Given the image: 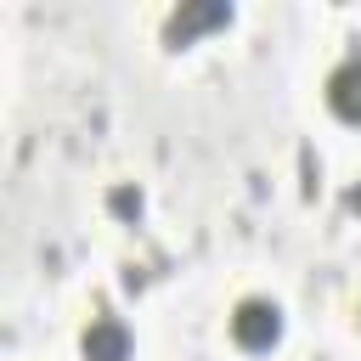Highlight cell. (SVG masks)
Returning a JSON list of instances; mask_svg holds the SVG:
<instances>
[{"label":"cell","instance_id":"277c9868","mask_svg":"<svg viewBox=\"0 0 361 361\" xmlns=\"http://www.w3.org/2000/svg\"><path fill=\"white\" fill-rule=\"evenodd\" d=\"M327 107H333L338 118L361 124V56H350V62H338V68L327 73Z\"/></svg>","mask_w":361,"mask_h":361},{"label":"cell","instance_id":"7a4b0ae2","mask_svg":"<svg viewBox=\"0 0 361 361\" xmlns=\"http://www.w3.org/2000/svg\"><path fill=\"white\" fill-rule=\"evenodd\" d=\"M231 23V6H220V0H192V6H180L175 17H169V45H192L203 28H226Z\"/></svg>","mask_w":361,"mask_h":361},{"label":"cell","instance_id":"3957f363","mask_svg":"<svg viewBox=\"0 0 361 361\" xmlns=\"http://www.w3.org/2000/svg\"><path fill=\"white\" fill-rule=\"evenodd\" d=\"M79 350H85V361H130V327L118 316H96L85 327Z\"/></svg>","mask_w":361,"mask_h":361},{"label":"cell","instance_id":"5b68a950","mask_svg":"<svg viewBox=\"0 0 361 361\" xmlns=\"http://www.w3.org/2000/svg\"><path fill=\"white\" fill-rule=\"evenodd\" d=\"M113 214H141V192H130V186H113Z\"/></svg>","mask_w":361,"mask_h":361},{"label":"cell","instance_id":"6da1fadb","mask_svg":"<svg viewBox=\"0 0 361 361\" xmlns=\"http://www.w3.org/2000/svg\"><path fill=\"white\" fill-rule=\"evenodd\" d=\"M231 338H237L243 350H271V344L282 338V310H276L271 299H243V305L231 310Z\"/></svg>","mask_w":361,"mask_h":361}]
</instances>
